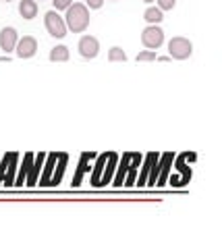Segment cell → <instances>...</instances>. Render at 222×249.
I'll list each match as a JSON object with an SVG mask.
<instances>
[{
	"instance_id": "obj_1",
	"label": "cell",
	"mask_w": 222,
	"mask_h": 249,
	"mask_svg": "<svg viewBox=\"0 0 222 249\" xmlns=\"http://www.w3.org/2000/svg\"><path fill=\"white\" fill-rule=\"evenodd\" d=\"M65 25H67V29H71L73 34H83V31L89 27V9L81 2H73L67 9Z\"/></svg>"
},
{
	"instance_id": "obj_2",
	"label": "cell",
	"mask_w": 222,
	"mask_h": 249,
	"mask_svg": "<svg viewBox=\"0 0 222 249\" xmlns=\"http://www.w3.org/2000/svg\"><path fill=\"white\" fill-rule=\"evenodd\" d=\"M44 23H46V29H48V34L52 37H56V40H63L67 36V25H65V19L60 17L56 11H48L44 15Z\"/></svg>"
},
{
	"instance_id": "obj_3",
	"label": "cell",
	"mask_w": 222,
	"mask_h": 249,
	"mask_svg": "<svg viewBox=\"0 0 222 249\" xmlns=\"http://www.w3.org/2000/svg\"><path fill=\"white\" fill-rule=\"evenodd\" d=\"M193 52V44H191L187 37H172L168 42V56L171 58H177V60H185L191 56Z\"/></svg>"
},
{
	"instance_id": "obj_4",
	"label": "cell",
	"mask_w": 222,
	"mask_h": 249,
	"mask_svg": "<svg viewBox=\"0 0 222 249\" xmlns=\"http://www.w3.org/2000/svg\"><path fill=\"white\" fill-rule=\"evenodd\" d=\"M141 44L148 50H158L164 44V31L158 25H148L141 31Z\"/></svg>"
},
{
	"instance_id": "obj_5",
	"label": "cell",
	"mask_w": 222,
	"mask_h": 249,
	"mask_svg": "<svg viewBox=\"0 0 222 249\" xmlns=\"http://www.w3.org/2000/svg\"><path fill=\"white\" fill-rule=\"evenodd\" d=\"M15 50H17L19 58H32V56H35V52H37V40L32 37V36H23L21 40L17 42V46H15Z\"/></svg>"
},
{
	"instance_id": "obj_6",
	"label": "cell",
	"mask_w": 222,
	"mask_h": 249,
	"mask_svg": "<svg viewBox=\"0 0 222 249\" xmlns=\"http://www.w3.org/2000/svg\"><path fill=\"white\" fill-rule=\"evenodd\" d=\"M79 54L83 58H96L98 52H100V42L96 40L94 36H83L79 40Z\"/></svg>"
},
{
	"instance_id": "obj_7",
	"label": "cell",
	"mask_w": 222,
	"mask_h": 249,
	"mask_svg": "<svg viewBox=\"0 0 222 249\" xmlns=\"http://www.w3.org/2000/svg\"><path fill=\"white\" fill-rule=\"evenodd\" d=\"M17 160H19V154H15V152H11V154H6L4 158H2V164H0V183L4 181V173L9 175L6 177V185H13L11 181H13V173H15V164H17Z\"/></svg>"
},
{
	"instance_id": "obj_8",
	"label": "cell",
	"mask_w": 222,
	"mask_h": 249,
	"mask_svg": "<svg viewBox=\"0 0 222 249\" xmlns=\"http://www.w3.org/2000/svg\"><path fill=\"white\" fill-rule=\"evenodd\" d=\"M19 42V34L15 27H4L0 31V48H2L6 54L15 50V46Z\"/></svg>"
},
{
	"instance_id": "obj_9",
	"label": "cell",
	"mask_w": 222,
	"mask_h": 249,
	"mask_svg": "<svg viewBox=\"0 0 222 249\" xmlns=\"http://www.w3.org/2000/svg\"><path fill=\"white\" fill-rule=\"evenodd\" d=\"M141 160V156L137 154L135 158H133V164L129 166L131 168V177L127 178V185H133L135 183V168H137V162ZM125 170H127V164H120V170H119V175H117V178H114V185H122V181H125Z\"/></svg>"
},
{
	"instance_id": "obj_10",
	"label": "cell",
	"mask_w": 222,
	"mask_h": 249,
	"mask_svg": "<svg viewBox=\"0 0 222 249\" xmlns=\"http://www.w3.org/2000/svg\"><path fill=\"white\" fill-rule=\"evenodd\" d=\"M19 13H21L23 19L37 17V2H35V0H21V2H19Z\"/></svg>"
},
{
	"instance_id": "obj_11",
	"label": "cell",
	"mask_w": 222,
	"mask_h": 249,
	"mask_svg": "<svg viewBox=\"0 0 222 249\" xmlns=\"http://www.w3.org/2000/svg\"><path fill=\"white\" fill-rule=\"evenodd\" d=\"M68 48L67 46H54V48L50 50V60L52 62H67L68 60Z\"/></svg>"
},
{
	"instance_id": "obj_12",
	"label": "cell",
	"mask_w": 222,
	"mask_h": 249,
	"mask_svg": "<svg viewBox=\"0 0 222 249\" xmlns=\"http://www.w3.org/2000/svg\"><path fill=\"white\" fill-rule=\"evenodd\" d=\"M143 19L148 21L150 25H158V23L164 19V15H162V11H160V9H156V6H150V9H145Z\"/></svg>"
},
{
	"instance_id": "obj_13",
	"label": "cell",
	"mask_w": 222,
	"mask_h": 249,
	"mask_svg": "<svg viewBox=\"0 0 222 249\" xmlns=\"http://www.w3.org/2000/svg\"><path fill=\"white\" fill-rule=\"evenodd\" d=\"M44 158H46V154L34 156V162H32V166H29V170H32V175L27 177V185H35V178H37V170H40V166H42Z\"/></svg>"
},
{
	"instance_id": "obj_14",
	"label": "cell",
	"mask_w": 222,
	"mask_h": 249,
	"mask_svg": "<svg viewBox=\"0 0 222 249\" xmlns=\"http://www.w3.org/2000/svg\"><path fill=\"white\" fill-rule=\"evenodd\" d=\"M172 158H174V154H164L162 156V175L158 177V181H156V185H164L166 183V175H168V168H171V162H172Z\"/></svg>"
},
{
	"instance_id": "obj_15",
	"label": "cell",
	"mask_w": 222,
	"mask_h": 249,
	"mask_svg": "<svg viewBox=\"0 0 222 249\" xmlns=\"http://www.w3.org/2000/svg\"><path fill=\"white\" fill-rule=\"evenodd\" d=\"M23 158H25V164L21 166L19 177L15 178V185H23V181H25V175H27V170H29V166H32V162H34V154H25Z\"/></svg>"
},
{
	"instance_id": "obj_16",
	"label": "cell",
	"mask_w": 222,
	"mask_h": 249,
	"mask_svg": "<svg viewBox=\"0 0 222 249\" xmlns=\"http://www.w3.org/2000/svg\"><path fill=\"white\" fill-rule=\"evenodd\" d=\"M108 60L110 62H125L127 60V54L122 48H119V46H114V48H110L108 52Z\"/></svg>"
},
{
	"instance_id": "obj_17",
	"label": "cell",
	"mask_w": 222,
	"mask_h": 249,
	"mask_svg": "<svg viewBox=\"0 0 222 249\" xmlns=\"http://www.w3.org/2000/svg\"><path fill=\"white\" fill-rule=\"evenodd\" d=\"M156 158H160V156L156 152H152L148 154V160H145V166H143V173L139 177V185H145V178H148V173H150V166H152V162H154Z\"/></svg>"
},
{
	"instance_id": "obj_18",
	"label": "cell",
	"mask_w": 222,
	"mask_h": 249,
	"mask_svg": "<svg viewBox=\"0 0 222 249\" xmlns=\"http://www.w3.org/2000/svg\"><path fill=\"white\" fill-rule=\"evenodd\" d=\"M158 58V54L156 50H143L137 54V62H150V60H156Z\"/></svg>"
},
{
	"instance_id": "obj_19",
	"label": "cell",
	"mask_w": 222,
	"mask_h": 249,
	"mask_svg": "<svg viewBox=\"0 0 222 249\" xmlns=\"http://www.w3.org/2000/svg\"><path fill=\"white\" fill-rule=\"evenodd\" d=\"M52 4H54L56 11H67L73 4V0H52Z\"/></svg>"
},
{
	"instance_id": "obj_20",
	"label": "cell",
	"mask_w": 222,
	"mask_h": 249,
	"mask_svg": "<svg viewBox=\"0 0 222 249\" xmlns=\"http://www.w3.org/2000/svg\"><path fill=\"white\" fill-rule=\"evenodd\" d=\"M174 4H177V0H158L160 11H171V9H174Z\"/></svg>"
},
{
	"instance_id": "obj_21",
	"label": "cell",
	"mask_w": 222,
	"mask_h": 249,
	"mask_svg": "<svg viewBox=\"0 0 222 249\" xmlns=\"http://www.w3.org/2000/svg\"><path fill=\"white\" fill-rule=\"evenodd\" d=\"M104 4V0H85V6L87 9H100Z\"/></svg>"
},
{
	"instance_id": "obj_22",
	"label": "cell",
	"mask_w": 222,
	"mask_h": 249,
	"mask_svg": "<svg viewBox=\"0 0 222 249\" xmlns=\"http://www.w3.org/2000/svg\"><path fill=\"white\" fill-rule=\"evenodd\" d=\"M143 2H154V0H143Z\"/></svg>"
},
{
	"instance_id": "obj_23",
	"label": "cell",
	"mask_w": 222,
	"mask_h": 249,
	"mask_svg": "<svg viewBox=\"0 0 222 249\" xmlns=\"http://www.w3.org/2000/svg\"><path fill=\"white\" fill-rule=\"evenodd\" d=\"M4 2H13V0H4Z\"/></svg>"
}]
</instances>
